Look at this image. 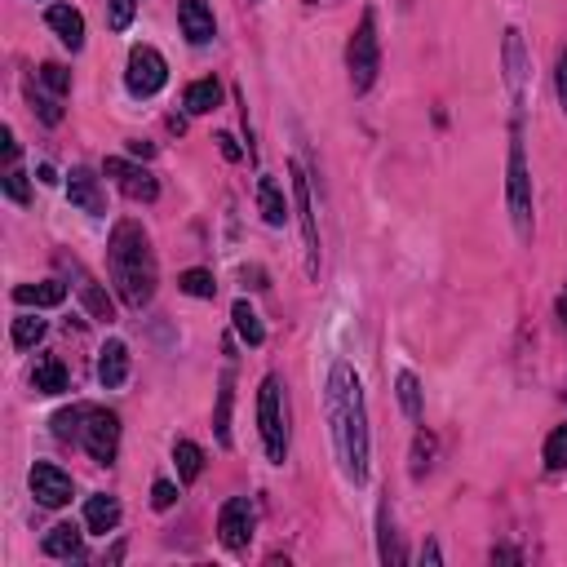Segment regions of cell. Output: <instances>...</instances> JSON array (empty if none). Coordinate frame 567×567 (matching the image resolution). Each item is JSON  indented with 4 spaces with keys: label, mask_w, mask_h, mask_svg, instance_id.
I'll return each mask as SVG.
<instances>
[{
    "label": "cell",
    "mask_w": 567,
    "mask_h": 567,
    "mask_svg": "<svg viewBox=\"0 0 567 567\" xmlns=\"http://www.w3.org/2000/svg\"><path fill=\"white\" fill-rule=\"evenodd\" d=\"M324 412H328V430H333V448H337V461H342V474L355 488H364L368 461H373V439H368L364 381H359V373L346 359H337V364L328 368Z\"/></svg>",
    "instance_id": "1"
},
{
    "label": "cell",
    "mask_w": 567,
    "mask_h": 567,
    "mask_svg": "<svg viewBox=\"0 0 567 567\" xmlns=\"http://www.w3.org/2000/svg\"><path fill=\"white\" fill-rule=\"evenodd\" d=\"M107 275H111V284H116V297L129 306V311L151 306L156 284H160V266H156V249H151V235L142 231L133 218L111 226Z\"/></svg>",
    "instance_id": "2"
},
{
    "label": "cell",
    "mask_w": 567,
    "mask_h": 567,
    "mask_svg": "<svg viewBox=\"0 0 567 567\" xmlns=\"http://www.w3.org/2000/svg\"><path fill=\"white\" fill-rule=\"evenodd\" d=\"M346 71H350V89L355 94H368L381 76V36H377V9H364L350 32L346 45Z\"/></svg>",
    "instance_id": "3"
},
{
    "label": "cell",
    "mask_w": 567,
    "mask_h": 567,
    "mask_svg": "<svg viewBox=\"0 0 567 567\" xmlns=\"http://www.w3.org/2000/svg\"><path fill=\"white\" fill-rule=\"evenodd\" d=\"M505 204H510V222L519 240H532V169L523 156L519 125L510 129V156H505Z\"/></svg>",
    "instance_id": "4"
},
{
    "label": "cell",
    "mask_w": 567,
    "mask_h": 567,
    "mask_svg": "<svg viewBox=\"0 0 567 567\" xmlns=\"http://www.w3.org/2000/svg\"><path fill=\"white\" fill-rule=\"evenodd\" d=\"M257 430H262V448L271 466L288 461V408H284V386L280 377H262L257 386Z\"/></svg>",
    "instance_id": "5"
},
{
    "label": "cell",
    "mask_w": 567,
    "mask_h": 567,
    "mask_svg": "<svg viewBox=\"0 0 567 567\" xmlns=\"http://www.w3.org/2000/svg\"><path fill=\"white\" fill-rule=\"evenodd\" d=\"M288 187H293L297 204V222H302V244H306V275H319V218H315V200H311V178H306L302 160H288Z\"/></svg>",
    "instance_id": "6"
},
{
    "label": "cell",
    "mask_w": 567,
    "mask_h": 567,
    "mask_svg": "<svg viewBox=\"0 0 567 567\" xmlns=\"http://www.w3.org/2000/svg\"><path fill=\"white\" fill-rule=\"evenodd\" d=\"M169 85V63L156 45H133L125 63V89L133 98H156Z\"/></svg>",
    "instance_id": "7"
},
{
    "label": "cell",
    "mask_w": 567,
    "mask_h": 567,
    "mask_svg": "<svg viewBox=\"0 0 567 567\" xmlns=\"http://www.w3.org/2000/svg\"><path fill=\"white\" fill-rule=\"evenodd\" d=\"M80 448L98 461V466H111L120 452V417L111 408H94L85 412V430H80Z\"/></svg>",
    "instance_id": "8"
},
{
    "label": "cell",
    "mask_w": 567,
    "mask_h": 567,
    "mask_svg": "<svg viewBox=\"0 0 567 567\" xmlns=\"http://www.w3.org/2000/svg\"><path fill=\"white\" fill-rule=\"evenodd\" d=\"M253 528H257V510H253L249 497H231V501L222 505V514H218V541H222V550L244 554V550H249V541H253Z\"/></svg>",
    "instance_id": "9"
},
{
    "label": "cell",
    "mask_w": 567,
    "mask_h": 567,
    "mask_svg": "<svg viewBox=\"0 0 567 567\" xmlns=\"http://www.w3.org/2000/svg\"><path fill=\"white\" fill-rule=\"evenodd\" d=\"M102 173H107V178L120 187V195H129L133 204H156L160 182H156V173L151 169H142V164H133L125 156H111L107 164H102Z\"/></svg>",
    "instance_id": "10"
},
{
    "label": "cell",
    "mask_w": 567,
    "mask_h": 567,
    "mask_svg": "<svg viewBox=\"0 0 567 567\" xmlns=\"http://www.w3.org/2000/svg\"><path fill=\"white\" fill-rule=\"evenodd\" d=\"M501 67H505V89H510L514 107H523V94H528V45H523V32L519 27H505V40H501Z\"/></svg>",
    "instance_id": "11"
},
{
    "label": "cell",
    "mask_w": 567,
    "mask_h": 567,
    "mask_svg": "<svg viewBox=\"0 0 567 567\" xmlns=\"http://www.w3.org/2000/svg\"><path fill=\"white\" fill-rule=\"evenodd\" d=\"M27 488H32L36 505H45V510H58V505L71 501V474L58 470L54 461H36L32 474H27Z\"/></svg>",
    "instance_id": "12"
},
{
    "label": "cell",
    "mask_w": 567,
    "mask_h": 567,
    "mask_svg": "<svg viewBox=\"0 0 567 567\" xmlns=\"http://www.w3.org/2000/svg\"><path fill=\"white\" fill-rule=\"evenodd\" d=\"M67 200L76 204L80 213H89V218H102L107 213V195H102V178L94 169H85V164H76V169L67 173Z\"/></svg>",
    "instance_id": "13"
},
{
    "label": "cell",
    "mask_w": 567,
    "mask_h": 567,
    "mask_svg": "<svg viewBox=\"0 0 567 567\" xmlns=\"http://www.w3.org/2000/svg\"><path fill=\"white\" fill-rule=\"evenodd\" d=\"M178 27L191 45H209L218 36V23H213V9L204 0H178Z\"/></svg>",
    "instance_id": "14"
},
{
    "label": "cell",
    "mask_w": 567,
    "mask_h": 567,
    "mask_svg": "<svg viewBox=\"0 0 567 567\" xmlns=\"http://www.w3.org/2000/svg\"><path fill=\"white\" fill-rule=\"evenodd\" d=\"M45 23H49V32H54L71 49V54H76V49H85V14H80L76 5H49L45 9Z\"/></svg>",
    "instance_id": "15"
},
{
    "label": "cell",
    "mask_w": 567,
    "mask_h": 567,
    "mask_svg": "<svg viewBox=\"0 0 567 567\" xmlns=\"http://www.w3.org/2000/svg\"><path fill=\"white\" fill-rule=\"evenodd\" d=\"M98 381H102V390H120L129 381V346L120 337H111L98 350Z\"/></svg>",
    "instance_id": "16"
},
{
    "label": "cell",
    "mask_w": 567,
    "mask_h": 567,
    "mask_svg": "<svg viewBox=\"0 0 567 567\" xmlns=\"http://www.w3.org/2000/svg\"><path fill=\"white\" fill-rule=\"evenodd\" d=\"M71 280H76V293L85 297V311H89V315L102 319V324H107V319H116V306H111V297L102 293V284H98L80 262H71Z\"/></svg>",
    "instance_id": "17"
},
{
    "label": "cell",
    "mask_w": 567,
    "mask_h": 567,
    "mask_svg": "<svg viewBox=\"0 0 567 567\" xmlns=\"http://www.w3.org/2000/svg\"><path fill=\"white\" fill-rule=\"evenodd\" d=\"M116 528H120V501L111 497V492H94V497L85 501V532L107 536Z\"/></svg>",
    "instance_id": "18"
},
{
    "label": "cell",
    "mask_w": 567,
    "mask_h": 567,
    "mask_svg": "<svg viewBox=\"0 0 567 567\" xmlns=\"http://www.w3.org/2000/svg\"><path fill=\"white\" fill-rule=\"evenodd\" d=\"M40 550H45L49 559H80V550H85V532H80L76 523H54V528L45 532V541H40Z\"/></svg>",
    "instance_id": "19"
},
{
    "label": "cell",
    "mask_w": 567,
    "mask_h": 567,
    "mask_svg": "<svg viewBox=\"0 0 567 567\" xmlns=\"http://www.w3.org/2000/svg\"><path fill=\"white\" fill-rule=\"evenodd\" d=\"M71 386L67 377V364L58 355H40L36 368H32V390L36 395H63V390Z\"/></svg>",
    "instance_id": "20"
},
{
    "label": "cell",
    "mask_w": 567,
    "mask_h": 567,
    "mask_svg": "<svg viewBox=\"0 0 567 567\" xmlns=\"http://www.w3.org/2000/svg\"><path fill=\"white\" fill-rule=\"evenodd\" d=\"M14 302L18 306H63L67 302V284L63 280H40V284H18L14 288Z\"/></svg>",
    "instance_id": "21"
},
{
    "label": "cell",
    "mask_w": 567,
    "mask_h": 567,
    "mask_svg": "<svg viewBox=\"0 0 567 567\" xmlns=\"http://www.w3.org/2000/svg\"><path fill=\"white\" fill-rule=\"evenodd\" d=\"M231 408H235V373L226 368L218 381V408H213V435L222 448H231Z\"/></svg>",
    "instance_id": "22"
},
{
    "label": "cell",
    "mask_w": 567,
    "mask_h": 567,
    "mask_svg": "<svg viewBox=\"0 0 567 567\" xmlns=\"http://www.w3.org/2000/svg\"><path fill=\"white\" fill-rule=\"evenodd\" d=\"M257 213H262L266 226L288 222V204H284V191L275 187V178H257Z\"/></svg>",
    "instance_id": "23"
},
{
    "label": "cell",
    "mask_w": 567,
    "mask_h": 567,
    "mask_svg": "<svg viewBox=\"0 0 567 567\" xmlns=\"http://www.w3.org/2000/svg\"><path fill=\"white\" fill-rule=\"evenodd\" d=\"M395 395H399V408H404L408 421L426 417V404H421V377L412 373V368H399L395 373Z\"/></svg>",
    "instance_id": "24"
},
{
    "label": "cell",
    "mask_w": 567,
    "mask_h": 567,
    "mask_svg": "<svg viewBox=\"0 0 567 567\" xmlns=\"http://www.w3.org/2000/svg\"><path fill=\"white\" fill-rule=\"evenodd\" d=\"M182 102H187V111L191 116H209V111H218V102H222V85L213 76H204V80H191L187 85V94H182Z\"/></svg>",
    "instance_id": "25"
},
{
    "label": "cell",
    "mask_w": 567,
    "mask_h": 567,
    "mask_svg": "<svg viewBox=\"0 0 567 567\" xmlns=\"http://www.w3.org/2000/svg\"><path fill=\"white\" fill-rule=\"evenodd\" d=\"M231 324H235V333H240V342H244V346H253V350H257V346H266V328H262V319H257V311H253L249 302H244V297L231 306Z\"/></svg>",
    "instance_id": "26"
},
{
    "label": "cell",
    "mask_w": 567,
    "mask_h": 567,
    "mask_svg": "<svg viewBox=\"0 0 567 567\" xmlns=\"http://www.w3.org/2000/svg\"><path fill=\"white\" fill-rule=\"evenodd\" d=\"M377 554H381V563H404V550H399V536H395V519H390V505L381 501V510H377Z\"/></svg>",
    "instance_id": "27"
},
{
    "label": "cell",
    "mask_w": 567,
    "mask_h": 567,
    "mask_svg": "<svg viewBox=\"0 0 567 567\" xmlns=\"http://www.w3.org/2000/svg\"><path fill=\"white\" fill-rule=\"evenodd\" d=\"M173 461H178V479L182 483H195L204 474V448L191 439H178L173 443Z\"/></svg>",
    "instance_id": "28"
},
{
    "label": "cell",
    "mask_w": 567,
    "mask_h": 567,
    "mask_svg": "<svg viewBox=\"0 0 567 567\" xmlns=\"http://www.w3.org/2000/svg\"><path fill=\"white\" fill-rule=\"evenodd\" d=\"M85 412H89V404L58 408L54 417H49V426H54V435L63 439V443H80V430H85Z\"/></svg>",
    "instance_id": "29"
},
{
    "label": "cell",
    "mask_w": 567,
    "mask_h": 567,
    "mask_svg": "<svg viewBox=\"0 0 567 567\" xmlns=\"http://www.w3.org/2000/svg\"><path fill=\"white\" fill-rule=\"evenodd\" d=\"M45 333H49V324L40 315H18L14 328H9V342H14V350H32Z\"/></svg>",
    "instance_id": "30"
},
{
    "label": "cell",
    "mask_w": 567,
    "mask_h": 567,
    "mask_svg": "<svg viewBox=\"0 0 567 567\" xmlns=\"http://www.w3.org/2000/svg\"><path fill=\"white\" fill-rule=\"evenodd\" d=\"M178 288L187 297H200V302H213L218 297V284H213V271H204V266H191V271L178 275Z\"/></svg>",
    "instance_id": "31"
},
{
    "label": "cell",
    "mask_w": 567,
    "mask_h": 567,
    "mask_svg": "<svg viewBox=\"0 0 567 567\" xmlns=\"http://www.w3.org/2000/svg\"><path fill=\"white\" fill-rule=\"evenodd\" d=\"M541 461H545V470H550V474L567 470V426L550 430V439H545V448H541Z\"/></svg>",
    "instance_id": "32"
},
{
    "label": "cell",
    "mask_w": 567,
    "mask_h": 567,
    "mask_svg": "<svg viewBox=\"0 0 567 567\" xmlns=\"http://www.w3.org/2000/svg\"><path fill=\"white\" fill-rule=\"evenodd\" d=\"M430 466H435V435L417 430V443H412V479H426Z\"/></svg>",
    "instance_id": "33"
},
{
    "label": "cell",
    "mask_w": 567,
    "mask_h": 567,
    "mask_svg": "<svg viewBox=\"0 0 567 567\" xmlns=\"http://www.w3.org/2000/svg\"><path fill=\"white\" fill-rule=\"evenodd\" d=\"M36 76H40V85H45L54 98H67V94H71V71H67L63 63H45V67L36 71Z\"/></svg>",
    "instance_id": "34"
},
{
    "label": "cell",
    "mask_w": 567,
    "mask_h": 567,
    "mask_svg": "<svg viewBox=\"0 0 567 567\" xmlns=\"http://www.w3.org/2000/svg\"><path fill=\"white\" fill-rule=\"evenodd\" d=\"M133 14H138V0H107V27L111 32H129Z\"/></svg>",
    "instance_id": "35"
},
{
    "label": "cell",
    "mask_w": 567,
    "mask_h": 567,
    "mask_svg": "<svg viewBox=\"0 0 567 567\" xmlns=\"http://www.w3.org/2000/svg\"><path fill=\"white\" fill-rule=\"evenodd\" d=\"M5 195L14 204H32V187H27V173L23 169H14V164H9V173H5Z\"/></svg>",
    "instance_id": "36"
},
{
    "label": "cell",
    "mask_w": 567,
    "mask_h": 567,
    "mask_svg": "<svg viewBox=\"0 0 567 567\" xmlns=\"http://www.w3.org/2000/svg\"><path fill=\"white\" fill-rule=\"evenodd\" d=\"M151 505H156V510H173V505H178V483H173V479L151 483Z\"/></svg>",
    "instance_id": "37"
},
{
    "label": "cell",
    "mask_w": 567,
    "mask_h": 567,
    "mask_svg": "<svg viewBox=\"0 0 567 567\" xmlns=\"http://www.w3.org/2000/svg\"><path fill=\"white\" fill-rule=\"evenodd\" d=\"M32 102H36V116L45 120V125H58V120H63V107H58V98H45V94H36V89H32Z\"/></svg>",
    "instance_id": "38"
},
{
    "label": "cell",
    "mask_w": 567,
    "mask_h": 567,
    "mask_svg": "<svg viewBox=\"0 0 567 567\" xmlns=\"http://www.w3.org/2000/svg\"><path fill=\"white\" fill-rule=\"evenodd\" d=\"M554 89H559L563 116H567V49H563V54H559V67H554Z\"/></svg>",
    "instance_id": "39"
},
{
    "label": "cell",
    "mask_w": 567,
    "mask_h": 567,
    "mask_svg": "<svg viewBox=\"0 0 567 567\" xmlns=\"http://www.w3.org/2000/svg\"><path fill=\"white\" fill-rule=\"evenodd\" d=\"M218 147H222V156H226V160H240V156H244V151L235 147V138H231V133H218Z\"/></svg>",
    "instance_id": "40"
},
{
    "label": "cell",
    "mask_w": 567,
    "mask_h": 567,
    "mask_svg": "<svg viewBox=\"0 0 567 567\" xmlns=\"http://www.w3.org/2000/svg\"><path fill=\"white\" fill-rule=\"evenodd\" d=\"M492 563H523V554L510 550V545H497V550H492Z\"/></svg>",
    "instance_id": "41"
},
{
    "label": "cell",
    "mask_w": 567,
    "mask_h": 567,
    "mask_svg": "<svg viewBox=\"0 0 567 567\" xmlns=\"http://www.w3.org/2000/svg\"><path fill=\"white\" fill-rule=\"evenodd\" d=\"M129 156L151 160V156H156V147H151V142H142V138H133V142H129Z\"/></svg>",
    "instance_id": "42"
},
{
    "label": "cell",
    "mask_w": 567,
    "mask_h": 567,
    "mask_svg": "<svg viewBox=\"0 0 567 567\" xmlns=\"http://www.w3.org/2000/svg\"><path fill=\"white\" fill-rule=\"evenodd\" d=\"M0 142H5V160L14 164V160H18V142H14V129H5V133H0Z\"/></svg>",
    "instance_id": "43"
},
{
    "label": "cell",
    "mask_w": 567,
    "mask_h": 567,
    "mask_svg": "<svg viewBox=\"0 0 567 567\" xmlns=\"http://www.w3.org/2000/svg\"><path fill=\"white\" fill-rule=\"evenodd\" d=\"M421 563H430V567H439V563H443V554H439V545H435V541H426V550H421Z\"/></svg>",
    "instance_id": "44"
},
{
    "label": "cell",
    "mask_w": 567,
    "mask_h": 567,
    "mask_svg": "<svg viewBox=\"0 0 567 567\" xmlns=\"http://www.w3.org/2000/svg\"><path fill=\"white\" fill-rule=\"evenodd\" d=\"M36 178L45 182V187H54V182H58V178H54V169H49V164H40V169H36Z\"/></svg>",
    "instance_id": "45"
},
{
    "label": "cell",
    "mask_w": 567,
    "mask_h": 567,
    "mask_svg": "<svg viewBox=\"0 0 567 567\" xmlns=\"http://www.w3.org/2000/svg\"><path fill=\"white\" fill-rule=\"evenodd\" d=\"M559 319H563V328H567V288L559 293Z\"/></svg>",
    "instance_id": "46"
}]
</instances>
